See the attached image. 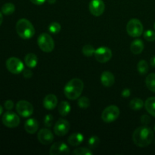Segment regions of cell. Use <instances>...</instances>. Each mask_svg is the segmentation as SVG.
Returning <instances> with one entry per match:
<instances>
[{
  "label": "cell",
  "instance_id": "6da1fadb",
  "mask_svg": "<svg viewBox=\"0 0 155 155\" xmlns=\"http://www.w3.org/2000/svg\"><path fill=\"white\" fill-rule=\"evenodd\" d=\"M154 133L151 128L142 126L136 129L133 134V141L135 145L140 148H144L151 145L154 139Z\"/></svg>",
  "mask_w": 155,
  "mask_h": 155
},
{
  "label": "cell",
  "instance_id": "7a4b0ae2",
  "mask_svg": "<svg viewBox=\"0 0 155 155\" xmlns=\"http://www.w3.org/2000/svg\"><path fill=\"white\" fill-rule=\"evenodd\" d=\"M84 89V83L80 79L74 78L70 80L64 89V93L67 98L76 100L81 95Z\"/></svg>",
  "mask_w": 155,
  "mask_h": 155
},
{
  "label": "cell",
  "instance_id": "3957f363",
  "mask_svg": "<svg viewBox=\"0 0 155 155\" xmlns=\"http://www.w3.org/2000/svg\"><path fill=\"white\" fill-rule=\"evenodd\" d=\"M16 31L18 36L24 39H31L35 34V28L32 23L25 18L20 19L16 24Z\"/></svg>",
  "mask_w": 155,
  "mask_h": 155
},
{
  "label": "cell",
  "instance_id": "277c9868",
  "mask_svg": "<svg viewBox=\"0 0 155 155\" xmlns=\"http://www.w3.org/2000/svg\"><path fill=\"white\" fill-rule=\"evenodd\" d=\"M37 43L39 48L46 53L51 52L54 48V42L52 37L46 33H42L37 39Z\"/></svg>",
  "mask_w": 155,
  "mask_h": 155
},
{
  "label": "cell",
  "instance_id": "5b68a950",
  "mask_svg": "<svg viewBox=\"0 0 155 155\" xmlns=\"http://www.w3.org/2000/svg\"><path fill=\"white\" fill-rule=\"evenodd\" d=\"M144 27L142 22L136 18L131 19L127 24V32L132 37H139L143 33Z\"/></svg>",
  "mask_w": 155,
  "mask_h": 155
},
{
  "label": "cell",
  "instance_id": "8992f818",
  "mask_svg": "<svg viewBox=\"0 0 155 155\" xmlns=\"http://www.w3.org/2000/svg\"><path fill=\"white\" fill-rule=\"evenodd\" d=\"M120 109L116 105H110L106 107L101 114V119L105 123H111L116 120L120 116Z\"/></svg>",
  "mask_w": 155,
  "mask_h": 155
},
{
  "label": "cell",
  "instance_id": "52a82bcc",
  "mask_svg": "<svg viewBox=\"0 0 155 155\" xmlns=\"http://www.w3.org/2000/svg\"><path fill=\"white\" fill-rule=\"evenodd\" d=\"M6 68L9 72L14 74H21L24 70L23 62L19 58L15 57L9 58L6 61Z\"/></svg>",
  "mask_w": 155,
  "mask_h": 155
},
{
  "label": "cell",
  "instance_id": "ba28073f",
  "mask_svg": "<svg viewBox=\"0 0 155 155\" xmlns=\"http://www.w3.org/2000/svg\"><path fill=\"white\" fill-rule=\"evenodd\" d=\"M16 110L23 117H29L33 113V107L31 103L25 100H21L16 104Z\"/></svg>",
  "mask_w": 155,
  "mask_h": 155
},
{
  "label": "cell",
  "instance_id": "9c48e42d",
  "mask_svg": "<svg viewBox=\"0 0 155 155\" xmlns=\"http://www.w3.org/2000/svg\"><path fill=\"white\" fill-rule=\"evenodd\" d=\"M2 124L8 128H15L20 124V117L15 113L12 111H8L5 113L2 116Z\"/></svg>",
  "mask_w": 155,
  "mask_h": 155
},
{
  "label": "cell",
  "instance_id": "30bf717a",
  "mask_svg": "<svg viewBox=\"0 0 155 155\" xmlns=\"http://www.w3.org/2000/svg\"><path fill=\"white\" fill-rule=\"evenodd\" d=\"M95 58L97 61L100 63H106L112 58V51L109 48L105 46L100 47L95 51Z\"/></svg>",
  "mask_w": 155,
  "mask_h": 155
},
{
  "label": "cell",
  "instance_id": "8fae6325",
  "mask_svg": "<svg viewBox=\"0 0 155 155\" xmlns=\"http://www.w3.org/2000/svg\"><path fill=\"white\" fill-rule=\"evenodd\" d=\"M71 125L64 119H59L54 126V133L58 136H64L69 132Z\"/></svg>",
  "mask_w": 155,
  "mask_h": 155
},
{
  "label": "cell",
  "instance_id": "7c38bea8",
  "mask_svg": "<svg viewBox=\"0 0 155 155\" xmlns=\"http://www.w3.org/2000/svg\"><path fill=\"white\" fill-rule=\"evenodd\" d=\"M89 8V12L93 16L99 17L104 13L105 5L102 0H91Z\"/></svg>",
  "mask_w": 155,
  "mask_h": 155
},
{
  "label": "cell",
  "instance_id": "4fadbf2b",
  "mask_svg": "<svg viewBox=\"0 0 155 155\" xmlns=\"http://www.w3.org/2000/svg\"><path fill=\"white\" fill-rule=\"evenodd\" d=\"M37 138L41 144L47 145L52 143L53 140H54V135L51 130L44 128L39 130L37 135Z\"/></svg>",
  "mask_w": 155,
  "mask_h": 155
},
{
  "label": "cell",
  "instance_id": "5bb4252c",
  "mask_svg": "<svg viewBox=\"0 0 155 155\" xmlns=\"http://www.w3.org/2000/svg\"><path fill=\"white\" fill-rule=\"evenodd\" d=\"M49 153L51 155L69 154L71 153L70 148L64 142H55L50 148Z\"/></svg>",
  "mask_w": 155,
  "mask_h": 155
},
{
  "label": "cell",
  "instance_id": "9a60e30c",
  "mask_svg": "<svg viewBox=\"0 0 155 155\" xmlns=\"http://www.w3.org/2000/svg\"><path fill=\"white\" fill-rule=\"evenodd\" d=\"M101 84L105 87H110L114 84V76L110 71H104L101 75Z\"/></svg>",
  "mask_w": 155,
  "mask_h": 155
},
{
  "label": "cell",
  "instance_id": "2e32d148",
  "mask_svg": "<svg viewBox=\"0 0 155 155\" xmlns=\"http://www.w3.org/2000/svg\"><path fill=\"white\" fill-rule=\"evenodd\" d=\"M58 104V98L53 94H48L43 100V106L46 110H53Z\"/></svg>",
  "mask_w": 155,
  "mask_h": 155
},
{
  "label": "cell",
  "instance_id": "e0dca14e",
  "mask_svg": "<svg viewBox=\"0 0 155 155\" xmlns=\"http://www.w3.org/2000/svg\"><path fill=\"white\" fill-rule=\"evenodd\" d=\"M24 129L27 133L34 134L39 129V123L34 118H30L24 124Z\"/></svg>",
  "mask_w": 155,
  "mask_h": 155
},
{
  "label": "cell",
  "instance_id": "ac0fdd59",
  "mask_svg": "<svg viewBox=\"0 0 155 155\" xmlns=\"http://www.w3.org/2000/svg\"><path fill=\"white\" fill-rule=\"evenodd\" d=\"M84 140V136L80 133H73L69 136L68 139V142L72 146H78Z\"/></svg>",
  "mask_w": 155,
  "mask_h": 155
},
{
  "label": "cell",
  "instance_id": "d6986e66",
  "mask_svg": "<svg viewBox=\"0 0 155 155\" xmlns=\"http://www.w3.org/2000/svg\"><path fill=\"white\" fill-rule=\"evenodd\" d=\"M145 45L142 40L141 39H135L133 42H132L130 45V50L134 54H139L143 51Z\"/></svg>",
  "mask_w": 155,
  "mask_h": 155
},
{
  "label": "cell",
  "instance_id": "ffe728a7",
  "mask_svg": "<svg viewBox=\"0 0 155 155\" xmlns=\"http://www.w3.org/2000/svg\"><path fill=\"white\" fill-rule=\"evenodd\" d=\"M24 62L27 64V66L28 68H33L37 65L38 63V58L37 56L36 55L33 53H29L27 55L25 56V58H24Z\"/></svg>",
  "mask_w": 155,
  "mask_h": 155
},
{
  "label": "cell",
  "instance_id": "44dd1931",
  "mask_svg": "<svg viewBox=\"0 0 155 155\" xmlns=\"http://www.w3.org/2000/svg\"><path fill=\"white\" fill-rule=\"evenodd\" d=\"M145 107L148 113L155 117V97L148 98L145 101Z\"/></svg>",
  "mask_w": 155,
  "mask_h": 155
},
{
  "label": "cell",
  "instance_id": "7402d4cb",
  "mask_svg": "<svg viewBox=\"0 0 155 155\" xmlns=\"http://www.w3.org/2000/svg\"><path fill=\"white\" fill-rule=\"evenodd\" d=\"M71 107L68 101H61V102L59 104L58 107V110L59 114L61 115L62 117H65L67 115H68V114L71 112Z\"/></svg>",
  "mask_w": 155,
  "mask_h": 155
},
{
  "label": "cell",
  "instance_id": "603a6c76",
  "mask_svg": "<svg viewBox=\"0 0 155 155\" xmlns=\"http://www.w3.org/2000/svg\"><path fill=\"white\" fill-rule=\"evenodd\" d=\"M145 84L148 89L155 93V74L152 73L148 75L145 79Z\"/></svg>",
  "mask_w": 155,
  "mask_h": 155
},
{
  "label": "cell",
  "instance_id": "cb8c5ba5",
  "mask_svg": "<svg viewBox=\"0 0 155 155\" xmlns=\"http://www.w3.org/2000/svg\"><path fill=\"white\" fill-rule=\"evenodd\" d=\"M145 105V103L140 98H133L130 101V108L135 110H141Z\"/></svg>",
  "mask_w": 155,
  "mask_h": 155
},
{
  "label": "cell",
  "instance_id": "d4e9b609",
  "mask_svg": "<svg viewBox=\"0 0 155 155\" xmlns=\"http://www.w3.org/2000/svg\"><path fill=\"white\" fill-rule=\"evenodd\" d=\"M15 11V6L13 3H5L2 7V12L5 15H10L13 14Z\"/></svg>",
  "mask_w": 155,
  "mask_h": 155
},
{
  "label": "cell",
  "instance_id": "484cf974",
  "mask_svg": "<svg viewBox=\"0 0 155 155\" xmlns=\"http://www.w3.org/2000/svg\"><path fill=\"white\" fill-rule=\"evenodd\" d=\"M148 69H149V67H148V64L146 61L142 60L138 63L137 70L139 74H142V75L146 74L148 72Z\"/></svg>",
  "mask_w": 155,
  "mask_h": 155
},
{
  "label": "cell",
  "instance_id": "4316f807",
  "mask_svg": "<svg viewBox=\"0 0 155 155\" xmlns=\"http://www.w3.org/2000/svg\"><path fill=\"white\" fill-rule=\"evenodd\" d=\"M100 144V139L98 136H93L91 138H89V141H88V145H89V148L91 149H95L98 147Z\"/></svg>",
  "mask_w": 155,
  "mask_h": 155
},
{
  "label": "cell",
  "instance_id": "83f0119b",
  "mask_svg": "<svg viewBox=\"0 0 155 155\" xmlns=\"http://www.w3.org/2000/svg\"><path fill=\"white\" fill-rule=\"evenodd\" d=\"M73 154L76 155H92L93 152L91 151L90 148H76L74 151Z\"/></svg>",
  "mask_w": 155,
  "mask_h": 155
},
{
  "label": "cell",
  "instance_id": "f1b7e54d",
  "mask_svg": "<svg viewBox=\"0 0 155 155\" xmlns=\"http://www.w3.org/2000/svg\"><path fill=\"white\" fill-rule=\"evenodd\" d=\"M95 51V49L94 48V47L91 45H86L82 48V52L86 57H90V56L93 55Z\"/></svg>",
  "mask_w": 155,
  "mask_h": 155
},
{
  "label": "cell",
  "instance_id": "f546056e",
  "mask_svg": "<svg viewBox=\"0 0 155 155\" xmlns=\"http://www.w3.org/2000/svg\"><path fill=\"white\" fill-rule=\"evenodd\" d=\"M61 26L58 22H52L48 26V30L50 33H53V34L58 33L61 31Z\"/></svg>",
  "mask_w": 155,
  "mask_h": 155
},
{
  "label": "cell",
  "instance_id": "4dcf8cb0",
  "mask_svg": "<svg viewBox=\"0 0 155 155\" xmlns=\"http://www.w3.org/2000/svg\"><path fill=\"white\" fill-rule=\"evenodd\" d=\"M78 105L80 108L86 109L90 106V100L87 97H81L78 100Z\"/></svg>",
  "mask_w": 155,
  "mask_h": 155
},
{
  "label": "cell",
  "instance_id": "1f68e13d",
  "mask_svg": "<svg viewBox=\"0 0 155 155\" xmlns=\"http://www.w3.org/2000/svg\"><path fill=\"white\" fill-rule=\"evenodd\" d=\"M144 38L146 39L147 41L149 42H153L155 40V33L153 30H148L144 33Z\"/></svg>",
  "mask_w": 155,
  "mask_h": 155
},
{
  "label": "cell",
  "instance_id": "d6a6232c",
  "mask_svg": "<svg viewBox=\"0 0 155 155\" xmlns=\"http://www.w3.org/2000/svg\"><path fill=\"white\" fill-rule=\"evenodd\" d=\"M53 117L52 115L48 114L45 117L44 119V125L47 127H51L53 124Z\"/></svg>",
  "mask_w": 155,
  "mask_h": 155
},
{
  "label": "cell",
  "instance_id": "836d02e7",
  "mask_svg": "<svg viewBox=\"0 0 155 155\" xmlns=\"http://www.w3.org/2000/svg\"><path fill=\"white\" fill-rule=\"evenodd\" d=\"M4 106H5V107L6 110H12V109L14 107L13 101H12V100H7V101L5 102Z\"/></svg>",
  "mask_w": 155,
  "mask_h": 155
},
{
  "label": "cell",
  "instance_id": "e575fe53",
  "mask_svg": "<svg viewBox=\"0 0 155 155\" xmlns=\"http://www.w3.org/2000/svg\"><path fill=\"white\" fill-rule=\"evenodd\" d=\"M141 122L144 125H148L150 122H151V119L147 115H142V117H141Z\"/></svg>",
  "mask_w": 155,
  "mask_h": 155
},
{
  "label": "cell",
  "instance_id": "d590c367",
  "mask_svg": "<svg viewBox=\"0 0 155 155\" xmlns=\"http://www.w3.org/2000/svg\"><path fill=\"white\" fill-rule=\"evenodd\" d=\"M23 74H24V77L25 78H31L33 77V72L30 70H24Z\"/></svg>",
  "mask_w": 155,
  "mask_h": 155
},
{
  "label": "cell",
  "instance_id": "8d00e7d4",
  "mask_svg": "<svg viewBox=\"0 0 155 155\" xmlns=\"http://www.w3.org/2000/svg\"><path fill=\"white\" fill-rule=\"evenodd\" d=\"M130 94H131V92H130V90L129 89H124L122 91V96L124 97V98H128V97H130Z\"/></svg>",
  "mask_w": 155,
  "mask_h": 155
},
{
  "label": "cell",
  "instance_id": "74e56055",
  "mask_svg": "<svg viewBox=\"0 0 155 155\" xmlns=\"http://www.w3.org/2000/svg\"><path fill=\"white\" fill-rule=\"evenodd\" d=\"M32 3L35 5H42L44 2H45L46 0H30Z\"/></svg>",
  "mask_w": 155,
  "mask_h": 155
},
{
  "label": "cell",
  "instance_id": "f35d334b",
  "mask_svg": "<svg viewBox=\"0 0 155 155\" xmlns=\"http://www.w3.org/2000/svg\"><path fill=\"white\" fill-rule=\"evenodd\" d=\"M150 64H151V66L153 68H155V56L152 57L150 60Z\"/></svg>",
  "mask_w": 155,
  "mask_h": 155
},
{
  "label": "cell",
  "instance_id": "ab89813d",
  "mask_svg": "<svg viewBox=\"0 0 155 155\" xmlns=\"http://www.w3.org/2000/svg\"><path fill=\"white\" fill-rule=\"evenodd\" d=\"M2 21H3V16H2V12H0V26H1L2 23Z\"/></svg>",
  "mask_w": 155,
  "mask_h": 155
},
{
  "label": "cell",
  "instance_id": "60d3db41",
  "mask_svg": "<svg viewBox=\"0 0 155 155\" xmlns=\"http://www.w3.org/2000/svg\"><path fill=\"white\" fill-rule=\"evenodd\" d=\"M47 1H48V2L51 5L54 4V3L56 2V0H47Z\"/></svg>",
  "mask_w": 155,
  "mask_h": 155
},
{
  "label": "cell",
  "instance_id": "b9f144b4",
  "mask_svg": "<svg viewBox=\"0 0 155 155\" xmlns=\"http://www.w3.org/2000/svg\"><path fill=\"white\" fill-rule=\"evenodd\" d=\"M2 112H3V108L2 107V105H0V115L2 114Z\"/></svg>",
  "mask_w": 155,
  "mask_h": 155
},
{
  "label": "cell",
  "instance_id": "7bdbcfd3",
  "mask_svg": "<svg viewBox=\"0 0 155 155\" xmlns=\"http://www.w3.org/2000/svg\"><path fill=\"white\" fill-rule=\"evenodd\" d=\"M154 30H155V24H154Z\"/></svg>",
  "mask_w": 155,
  "mask_h": 155
},
{
  "label": "cell",
  "instance_id": "ee69618b",
  "mask_svg": "<svg viewBox=\"0 0 155 155\" xmlns=\"http://www.w3.org/2000/svg\"><path fill=\"white\" fill-rule=\"evenodd\" d=\"M154 130H155V126H154Z\"/></svg>",
  "mask_w": 155,
  "mask_h": 155
}]
</instances>
